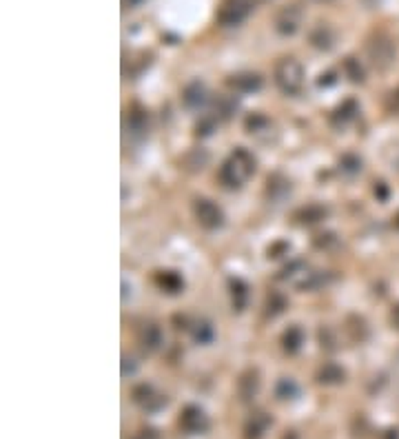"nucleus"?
I'll return each mask as SVG.
<instances>
[{
    "label": "nucleus",
    "instance_id": "f257e3e1",
    "mask_svg": "<svg viewBox=\"0 0 399 439\" xmlns=\"http://www.w3.org/2000/svg\"><path fill=\"white\" fill-rule=\"evenodd\" d=\"M253 171H255V158L246 149H235L222 165V169H220V182L228 189H237L253 176Z\"/></svg>",
    "mask_w": 399,
    "mask_h": 439
},
{
    "label": "nucleus",
    "instance_id": "f03ea898",
    "mask_svg": "<svg viewBox=\"0 0 399 439\" xmlns=\"http://www.w3.org/2000/svg\"><path fill=\"white\" fill-rule=\"evenodd\" d=\"M275 84L282 93L298 95L304 87V69L295 58H280L275 65Z\"/></svg>",
    "mask_w": 399,
    "mask_h": 439
},
{
    "label": "nucleus",
    "instance_id": "7ed1b4c3",
    "mask_svg": "<svg viewBox=\"0 0 399 439\" xmlns=\"http://www.w3.org/2000/svg\"><path fill=\"white\" fill-rule=\"evenodd\" d=\"M255 0H222L217 7V23L222 27H235L240 23H244L249 14L253 12Z\"/></svg>",
    "mask_w": 399,
    "mask_h": 439
},
{
    "label": "nucleus",
    "instance_id": "20e7f679",
    "mask_svg": "<svg viewBox=\"0 0 399 439\" xmlns=\"http://www.w3.org/2000/svg\"><path fill=\"white\" fill-rule=\"evenodd\" d=\"M193 213H195V220L200 222V227H204L208 231L220 229V227H222V222H224V216H222V211H220V207L215 205V202L206 200V198L195 200Z\"/></svg>",
    "mask_w": 399,
    "mask_h": 439
},
{
    "label": "nucleus",
    "instance_id": "39448f33",
    "mask_svg": "<svg viewBox=\"0 0 399 439\" xmlns=\"http://www.w3.org/2000/svg\"><path fill=\"white\" fill-rule=\"evenodd\" d=\"M304 20V12L298 5H284L275 14V31L280 36H295Z\"/></svg>",
    "mask_w": 399,
    "mask_h": 439
},
{
    "label": "nucleus",
    "instance_id": "423d86ee",
    "mask_svg": "<svg viewBox=\"0 0 399 439\" xmlns=\"http://www.w3.org/2000/svg\"><path fill=\"white\" fill-rule=\"evenodd\" d=\"M180 426L184 428L186 433L191 435H197V433H204L206 426H208V420L202 409H197V406H186V409L182 411L180 415Z\"/></svg>",
    "mask_w": 399,
    "mask_h": 439
},
{
    "label": "nucleus",
    "instance_id": "0eeeda50",
    "mask_svg": "<svg viewBox=\"0 0 399 439\" xmlns=\"http://www.w3.org/2000/svg\"><path fill=\"white\" fill-rule=\"evenodd\" d=\"M228 87L235 93H253L262 89V78L253 71H244V73H235V76L228 78Z\"/></svg>",
    "mask_w": 399,
    "mask_h": 439
},
{
    "label": "nucleus",
    "instance_id": "6e6552de",
    "mask_svg": "<svg viewBox=\"0 0 399 439\" xmlns=\"http://www.w3.org/2000/svg\"><path fill=\"white\" fill-rule=\"evenodd\" d=\"M182 102L186 109H200L204 102H206V87H204V82H200V80H193V82H188L184 91H182Z\"/></svg>",
    "mask_w": 399,
    "mask_h": 439
},
{
    "label": "nucleus",
    "instance_id": "1a4fd4ad",
    "mask_svg": "<svg viewBox=\"0 0 399 439\" xmlns=\"http://www.w3.org/2000/svg\"><path fill=\"white\" fill-rule=\"evenodd\" d=\"M357 113H360L357 102L355 100H344L338 109L331 113V127H335V129H344L346 124L355 120Z\"/></svg>",
    "mask_w": 399,
    "mask_h": 439
},
{
    "label": "nucleus",
    "instance_id": "9d476101",
    "mask_svg": "<svg viewBox=\"0 0 399 439\" xmlns=\"http://www.w3.org/2000/svg\"><path fill=\"white\" fill-rule=\"evenodd\" d=\"M335 40H338V34H335V31L329 25H324V23H320L318 27L311 31V45L315 49L329 51V49L335 47Z\"/></svg>",
    "mask_w": 399,
    "mask_h": 439
},
{
    "label": "nucleus",
    "instance_id": "9b49d317",
    "mask_svg": "<svg viewBox=\"0 0 399 439\" xmlns=\"http://www.w3.org/2000/svg\"><path fill=\"white\" fill-rule=\"evenodd\" d=\"M133 398H135V402H138L140 406H144L146 411H157L166 402L162 395H157L151 386H146V384H142V386H138V389L133 391Z\"/></svg>",
    "mask_w": 399,
    "mask_h": 439
},
{
    "label": "nucleus",
    "instance_id": "f8f14e48",
    "mask_svg": "<svg viewBox=\"0 0 399 439\" xmlns=\"http://www.w3.org/2000/svg\"><path fill=\"white\" fill-rule=\"evenodd\" d=\"M369 56L371 60L375 62V65H388L393 58V45L384 38H377L373 42H369Z\"/></svg>",
    "mask_w": 399,
    "mask_h": 439
},
{
    "label": "nucleus",
    "instance_id": "ddd939ff",
    "mask_svg": "<svg viewBox=\"0 0 399 439\" xmlns=\"http://www.w3.org/2000/svg\"><path fill=\"white\" fill-rule=\"evenodd\" d=\"M164 342V335H162V328L157 324H146L142 330H140V344L146 353H153L162 346Z\"/></svg>",
    "mask_w": 399,
    "mask_h": 439
},
{
    "label": "nucleus",
    "instance_id": "4468645a",
    "mask_svg": "<svg viewBox=\"0 0 399 439\" xmlns=\"http://www.w3.org/2000/svg\"><path fill=\"white\" fill-rule=\"evenodd\" d=\"M228 291H231V302H233V308L244 310V306L249 304V286L240 280V277H231Z\"/></svg>",
    "mask_w": 399,
    "mask_h": 439
},
{
    "label": "nucleus",
    "instance_id": "2eb2a0df",
    "mask_svg": "<svg viewBox=\"0 0 399 439\" xmlns=\"http://www.w3.org/2000/svg\"><path fill=\"white\" fill-rule=\"evenodd\" d=\"M266 194H269V198L271 200H284L289 194H291V185H289V180L284 178V176H280V174H275V176H271L269 178V187H266Z\"/></svg>",
    "mask_w": 399,
    "mask_h": 439
},
{
    "label": "nucleus",
    "instance_id": "dca6fc26",
    "mask_svg": "<svg viewBox=\"0 0 399 439\" xmlns=\"http://www.w3.org/2000/svg\"><path fill=\"white\" fill-rule=\"evenodd\" d=\"M304 344V330L298 326V324H293L284 330V335H282V346H284L286 353H298Z\"/></svg>",
    "mask_w": 399,
    "mask_h": 439
},
{
    "label": "nucleus",
    "instance_id": "f3484780",
    "mask_svg": "<svg viewBox=\"0 0 399 439\" xmlns=\"http://www.w3.org/2000/svg\"><path fill=\"white\" fill-rule=\"evenodd\" d=\"M155 282L166 293H180L182 286H184L182 277L177 275V273H173V271H160V273L155 275Z\"/></svg>",
    "mask_w": 399,
    "mask_h": 439
},
{
    "label": "nucleus",
    "instance_id": "a211bd4d",
    "mask_svg": "<svg viewBox=\"0 0 399 439\" xmlns=\"http://www.w3.org/2000/svg\"><path fill=\"white\" fill-rule=\"evenodd\" d=\"M269 426H271V420H269V417H266L264 413H255V415L246 422L244 433H246L249 439H260L262 435L266 433Z\"/></svg>",
    "mask_w": 399,
    "mask_h": 439
},
{
    "label": "nucleus",
    "instance_id": "6ab92c4d",
    "mask_svg": "<svg viewBox=\"0 0 399 439\" xmlns=\"http://www.w3.org/2000/svg\"><path fill=\"white\" fill-rule=\"evenodd\" d=\"M257 386H260V380H257V373L255 371H246L242 377H240V384H237V389H240V398H242L244 402L251 400L253 395L257 393Z\"/></svg>",
    "mask_w": 399,
    "mask_h": 439
},
{
    "label": "nucleus",
    "instance_id": "aec40b11",
    "mask_svg": "<svg viewBox=\"0 0 399 439\" xmlns=\"http://www.w3.org/2000/svg\"><path fill=\"white\" fill-rule=\"evenodd\" d=\"M324 218H327V209L320 207V205H309L298 213V220L302 224H318Z\"/></svg>",
    "mask_w": 399,
    "mask_h": 439
},
{
    "label": "nucleus",
    "instance_id": "412c9836",
    "mask_svg": "<svg viewBox=\"0 0 399 439\" xmlns=\"http://www.w3.org/2000/svg\"><path fill=\"white\" fill-rule=\"evenodd\" d=\"M146 122H149V118H146L144 111L133 109V111H129V115H127V129H129V133H133V136H138V133L146 131Z\"/></svg>",
    "mask_w": 399,
    "mask_h": 439
},
{
    "label": "nucleus",
    "instance_id": "4be33fe9",
    "mask_svg": "<svg viewBox=\"0 0 399 439\" xmlns=\"http://www.w3.org/2000/svg\"><path fill=\"white\" fill-rule=\"evenodd\" d=\"M329 280H331L329 273H322V271H318V273H309L306 280H304V282L300 284V288H304V291H315V288L327 286Z\"/></svg>",
    "mask_w": 399,
    "mask_h": 439
},
{
    "label": "nucleus",
    "instance_id": "5701e85b",
    "mask_svg": "<svg viewBox=\"0 0 399 439\" xmlns=\"http://www.w3.org/2000/svg\"><path fill=\"white\" fill-rule=\"evenodd\" d=\"M340 171L346 176H357L362 171V160L353 153H346L340 158Z\"/></svg>",
    "mask_w": 399,
    "mask_h": 439
},
{
    "label": "nucleus",
    "instance_id": "b1692460",
    "mask_svg": "<svg viewBox=\"0 0 399 439\" xmlns=\"http://www.w3.org/2000/svg\"><path fill=\"white\" fill-rule=\"evenodd\" d=\"M284 308H286V297L282 295V293H271V295L266 297V313H269L271 317L280 315Z\"/></svg>",
    "mask_w": 399,
    "mask_h": 439
},
{
    "label": "nucleus",
    "instance_id": "393cba45",
    "mask_svg": "<svg viewBox=\"0 0 399 439\" xmlns=\"http://www.w3.org/2000/svg\"><path fill=\"white\" fill-rule=\"evenodd\" d=\"M344 380V371L340 366H335V364H327V366L322 368L320 373V382L322 384H338Z\"/></svg>",
    "mask_w": 399,
    "mask_h": 439
},
{
    "label": "nucleus",
    "instance_id": "a878e982",
    "mask_svg": "<svg viewBox=\"0 0 399 439\" xmlns=\"http://www.w3.org/2000/svg\"><path fill=\"white\" fill-rule=\"evenodd\" d=\"M269 127H271L269 118H266V115H262V113H253V115H249V118H246V131H249V133L266 131Z\"/></svg>",
    "mask_w": 399,
    "mask_h": 439
},
{
    "label": "nucleus",
    "instance_id": "bb28decb",
    "mask_svg": "<svg viewBox=\"0 0 399 439\" xmlns=\"http://www.w3.org/2000/svg\"><path fill=\"white\" fill-rule=\"evenodd\" d=\"M213 326L208 324V322H195L193 326V337L195 342H200V344H208V342L213 339Z\"/></svg>",
    "mask_w": 399,
    "mask_h": 439
},
{
    "label": "nucleus",
    "instance_id": "cd10ccee",
    "mask_svg": "<svg viewBox=\"0 0 399 439\" xmlns=\"http://www.w3.org/2000/svg\"><path fill=\"white\" fill-rule=\"evenodd\" d=\"M298 393H300V389H298V384L293 382V380H280V384H278V398H282V400H293V398H298Z\"/></svg>",
    "mask_w": 399,
    "mask_h": 439
},
{
    "label": "nucleus",
    "instance_id": "c85d7f7f",
    "mask_svg": "<svg viewBox=\"0 0 399 439\" xmlns=\"http://www.w3.org/2000/svg\"><path fill=\"white\" fill-rule=\"evenodd\" d=\"M344 69H346V76H349L353 82H362V80H364V71H362L360 65H357L355 58H346Z\"/></svg>",
    "mask_w": 399,
    "mask_h": 439
},
{
    "label": "nucleus",
    "instance_id": "c756f323",
    "mask_svg": "<svg viewBox=\"0 0 399 439\" xmlns=\"http://www.w3.org/2000/svg\"><path fill=\"white\" fill-rule=\"evenodd\" d=\"M217 124V118L215 115H204L202 120L197 122V136H211L213 129Z\"/></svg>",
    "mask_w": 399,
    "mask_h": 439
},
{
    "label": "nucleus",
    "instance_id": "7c9ffc66",
    "mask_svg": "<svg viewBox=\"0 0 399 439\" xmlns=\"http://www.w3.org/2000/svg\"><path fill=\"white\" fill-rule=\"evenodd\" d=\"M289 251H291V246L286 242H278L275 246H271V249H269V255H271V258H282V255L289 253Z\"/></svg>",
    "mask_w": 399,
    "mask_h": 439
},
{
    "label": "nucleus",
    "instance_id": "2f4dec72",
    "mask_svg": "<svg viewBox=\"0 0 399 439\" xmlns=\"http://www.w3.org/2000/svg\"><path fill=\"white\" fill-rule=\"evenodd\" d=\"M142 3V0H122V7L124 9H133V7H138Z\"/></svg>",
    "mask_w": 399,
    "mask_h": 439
},
{
    "label": "nucleus",
    "instance_id": "473e14b6",
    "mask_svg": "<svg viewBox=\"0 0 399 439\" xmlns=\"http://www.w3.org/2000/svg\"><path fill=\"white\" fill-rule=\"evenodd\" d=\"M135 439H155V433L153 431H144L140 437H135Z\"/></svg>",
    "mask_w": 399,
    "mask_h": 439
},
{
    "label": "nucleus",
    "instance_id": "72a5a7b5",
    "mask_svg": "<svg viewBox=\"0 0 399 439\" xmlns=\"http://www.w3.org/2000/svg\"><path fill=\"white\" fill-rule=\"evenodd\" d=\"M315 3H333V0H315Z\"/></svg>",
    "mask_w": 399,
    "mask_h": 439
},
{
    "label": "nucleus",
    "instance_id": "f704fd0d",
    "mask_svg": "<svg viewBox=\"0 0 399 439\" xmlns=\"http://www.w3.org/2000/svg\"><path fill=\"white\" fill-rule=\"evenodd\" d=\"M395 224H397V227H399V216H397V218H395Z\"/></svg>",
    "mask_w": 399,
    "mask_h": 439
}]
</instances>
